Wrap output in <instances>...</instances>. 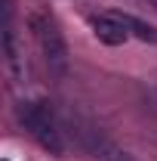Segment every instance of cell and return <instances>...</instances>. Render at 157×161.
<instances>
[{
    "label": "cell",
    "mask_w": 157,
    "mask_h": 161,
    "mask_svg": "<svg viewBox=\"0 0 157 161\" xmlns=\"http://www.w3.org/2000/svg\"><path fill=\"white\" fill-rule=\"evenodd\" d=\"M31 31L40 43V53H43V62L49 68V75L56 78H65L68 75V65H71V56H68V43L59 31V22L53 19L49 13H31Z\"/></svg>",
    "instance_id": "cell-1"
},
{
    "label": "cell",
    "mask_w": 157,
    "mask_h": 161,
    "mask_svg": "<svg viewBox=\"0 0 157 161\" xmlns=\"http://www.w3.org/2000/svg\"><path fill=\"white\" fill-rule=\"evenodd\" d=\"M19 121L25 124V130L34 136V140L49 149L53 155H62L65 152V142H62V130L56 124V115L46 102H22L19 105Z\"/></svg>",
    "instance_id": "cell-2"
},
{
    "label": "cell",
    "mask_w": 157,
    "mask_h": 161,
    "mask_svg": "<svg viewBox=\"0 0 157 161\" xmlns=\"http://www.w3.org/2000/svg\"><path fill=\"white\" fill-rule=\"evenodd\" d=\"M89 25H93L96 37L102 40V43H108V47H120V43H126V37H129V31H126V25L117 19V13H111V16H93Z\"/></svg>",
    "instance_id": "cell-3"
},
{
    "label": "cell",
    "mask_w": 157,
    "mask_h": 161,
    "mask_svg": "<svg viewBox=\"0 0 157 161\" xmlns=\"http://www.w3.org/2000/svg\"><path fill=\"white\" fill-rule=\"evenodd\" d=\"M3 53H6V65H9V75H13L16 80H25V62H22L19 43H16V31H13V25H9V22L3 25Z\"/></svg>",
    "instance_id": "cell-4"
},
{
    "label": "cell",
    "mask_w": 157,
    "mask_h": 161,
    "mask_svg": "<svg viewBox=\"0 0 157 161\" xmlns=\"http://www.w3.org/2000/svg\"><path fill=\"white\" fill-rule=\"evenodd\" d=\"M117 19L126 25V31L129 34H136L139 40H148V43H157V28L154 25H148V22L136 19V16H129V13H117Z\"/></svg>",
    "instance_id": "cell-5"
},
{
    "label": "cell",
    "mask_w": 157,
    "mask_h": 161,
    "mask_svg": "<svg viewBox=\"0 0 157 161\" xmlns=\"http://www.w3.org/2000/svg\"><path fill=\"white\" fill-rule=\"evenodd\" d=\"M151 3H154V6H157V0H151Z\"/></svg>",
    "instance_id": "cell-6"
}]
</instances>
